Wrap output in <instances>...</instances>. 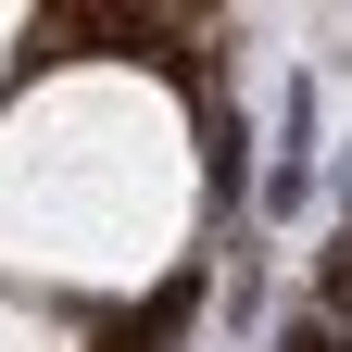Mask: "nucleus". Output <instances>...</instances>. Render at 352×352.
Listing matches in <instances>:
<instances>
[{
  "mask_svg": "<svg viewBox=\"0 0 352 352\" xmlns=\"http://www.w3.org/2000/svg\"><path fill=\"white\" fill-rule=\"evenodd\" d=\"M201 164L164 88L139 76H51L0 126V264L51 289H139L189 239Z\"/></svg>",
  "mask_w": 352,
  "mask_h": 352,
  "instance_id": "obj_1",
  "label": "nucleus"
},
{
  "mask_svg": "<svg viewBox=\"0 0 352 352\" xmlns=\"http://www.w3.org/2000/svg\"><path fill=\"white\" fill-rule=\"evenodd\" d=\"M0 352H63V327H38V315H13V302H0Z\"/></svg>",
  "mask_w": 352,
  "mask_h": 352,
  "instance_id": "obj_2",
  "label": "nucleus"
}]
</instances>
